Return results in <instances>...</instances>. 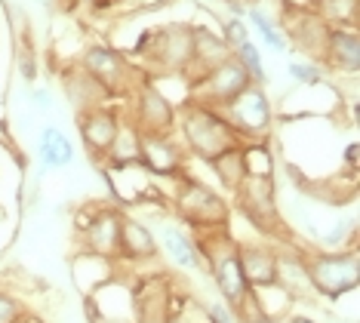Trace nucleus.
<instances>
[{
  "label": "nucleus",
  "instance_id": "f8f14e48",
  "mask_svg": "<svg viewBox=\"0 0 360 323\" xmlns=\"http://www.w3.org/2000/svg\"><path fill=\"white\" fill-rule=\"evenodd\" d=\"M111 136H114V127H111V120H105V118H93L86 123V139H89V145H111Z\"/></svg>",
  "mask_w": 360,
  "mask_h": 323
},
{
  "label": "nucleus",
  "instance_id": "2eb2a0df",
  "mask_svg": "<svg viewBox=\"0 0 360 323\" xmlns=\"http://www.w3.org/2000/svg\"><path fill=\"white\" fill-rule=\"evenodd\" d=\"M240 56H243V62H247V68H250V74H256V77H262V62H259V53H256V46L250 44V40H243L240 46Z\"/></svg>",
  "mask_w": 360,
  "mask_h": 323
},
{
  "label": "nucleus",
  "instance_id": "20e7f679",
  "mask_svg": "<svg viewBox=\"0 0 360 323\" xmlns=\"http://www.w3.org/2000/svg\"><path fill=\"white\" fill-rule=\"evenodd\" d=\"M216 277H219V286H222V293L228 296V299H231V302L240 299L243 286H247V277H243V271H240V262H237V259H225L222 265H219Z\"/></svg>",
  "mask_w": 360,
  "mask_h": 323
},
{
  "label": "nucleus",
  "instance_id": "9b49d317",
  "mask_svg": "<svg viewBox=\"0 0 360 323\" xmlns=\"http://www.w3.org/2000/svg\"><path fill=\"white\" fill-rule=\"evenodd\" d=\"M117 237H120V228H117V222H114L111 215H102V219L93 225V243L102 246V250H108Z\"/></svg>",
  "mask_w": 360,
  "mask_h": 323
},
{
  "label": "nucleus",
  "instance_id": "4468645a",
  "mask_svg": "<svg viewBox=\"0 0 360 323\" xmlns=\"http://www.w3.org/2000/svg\"><path fill=\"white\" fill-rule=\"evenodd\" d=\"M250 19H252V25H256V28L262 31V37L268 40V46L281 53V49H283V37H281V34H277V31H274V25L268 22V19H265V15H262V13H252Z\"/></svg>",
  "mask_w": 360,
  "mask_h": 323
},
{
  "label": "nucleus",
  "instance_id": "f3484780",
  "mask_svg": "<svg viewBox=\"0 0 360 323\" xmlns=\"http://www.w3.org/2000/svg\"><path fill=\"white\" fill-rule=\"evenodd\" d=\"M212 323H231V320H228V311L212 308Z\"/></svg>",
  "mask_w": 360,
  "mask_h": 323
},
{
  "label": "nucleus",
  "instance_id": "f03ea898",
  "mask_svg": "<svg viewBox=\"0 0 360 323\" xmlns=\"http://www.w3.org/2000/svg\"><path fill=\"white\" fill-rule=\"evenodd\" d=\"M40 157H44L46 167H62V163L71 160V142L56 127L44 129V139H40Z\"/></svg>",
  "mask_w": 360,
  "mask_h": 323
},
{
  "label": "nucleus",
  "instance_id": "39448f33",
  "mask_svg": "<svg viewBox=\"0 0 360 323\" xmlns=\"http://www.w3.org/2000/svg\"><path fill=\"white\" fill-rule=\"evenodd\" d=\"M240 271H243V277L256 280V284H265V280H271V274H274V265L265 253H243Z\"/></svg>",
  "mask_w": 360,
  "mask_h": 323
},
{
  "label": "nucleus",
  "instance_id": "7ed1b4c3",
  "mask_svg": "<svg viewBox=\"0 0 360 323\" xmlns=\"http://www.w3.org/2000/svg\"><path fill=\"white\" fill-rule=\"evenodd\" d=\"M237 118L247 120L250 127H262V123L268 120V105L265 99H262V93H256V89H250V93H240V99H237L234 105Z\"/></svg>",
  "mask_w": 360,
  "mask_h": 323
},
{
  "label": "nucleus",
  "instance_id": "1a4fd4ad",
  "mask_svg": "<svg viewBox=\"0 0 360 323\" xmlns=\"http://www.w3.org/2000/svg\"><path fill=\"white\" fill-rule=\"evenodd\" d=\"M333 49H335V59H339L345 68L354 71L357 68V37H351V34H335L333 37Z\"/></svg>",
  "mask_w": 360,
  "mask_h": 323
},
{
  "label": "nucleus",
  "instance_id": "ddd939ff",
  "mask_svg": "<svg viewBox=\"0 0 360 323\" xmlns=\"http://www.w3.org/2000/svg\"><path fill=\"white\" fill-rule=\"evenodd\" d=\"M124 237H127V246H129V250H136V253H151L154 250L151 234H148V231H142L139 225H127Z\"/></svg>",
  "mask_w": 360,
  "mask_h": 323
},
{
  "label": "nucleus",
  "instance_id": "423d86ee",
  "mask_svg": "<svg viewBox=\"0 0 360 323\" xmlns=\"http://www.w3.org/2000/svg\"><path fill=\"white\" fill-rule=\"evenodd\" d=\"M203 123H207V129H200L194 120H191V127H188V132H191V139L198 142V148H200V151H210V145L222 148V142H225L222 127H219L216 120H203Z\"/></svg>",
  "mask_w": 360,
  "mask_h": 323
},
{
  "label": "nucleus",
  "instance_id": "dca6fc26",
  "mask_svg": "<svg viewBox=\"0 0 360 323\" xmlns=\"http://www.w3.org/2000/svg\"><path fill=\"white\" fill-rule=\"evenodd\" d=\"M290 74L299 80H305V84H317V80H321L317 68H308V65H290Z\"/></svg>",
  "mask_w": 360,
  "mask_h": 323
},
{
  "label": "nucleus",
  "instance_id": "0eeeda50",
  "mask_svg": "<svg viewBox=\"0 0 360 323\" xmlns=\"http://www.w3.org/2000/svg\"><path fill=\"white\" fill-rule=\"evenodd\" d=\"M243 80H247L243 68H237V65H225V68H219V74H216V89L222 96L243 93Z\"/></svg>",
  "mask_w": 360,
  "mask_h": 323
},
{
  "label": "nucleus",
  "instance_id": "6e6552de",
  "mask_svg": "<svg viewBox=\"0 0 360 323\" xmlns=\"http://www.w3.org/2000/svg\"><path fill=\"white\" fill-rule=\"evenodd\" d=\"M142 154H145V160H148V167H151V170H158V172H167V170H173V167H176L173 151H169L167 145H160V142H145Z\"/></svg>",
  "mask_w": 360,
  "mask_h": 323
},
{
  "label": "nucleus",
  "instance_id": "f257e3e1",
  "mask_svg": "<svg viewBox=\"0 0 360 323\" xmlns=\"http://www.w3.org/2000/svg\"><path fill=\"white\" fill-rule=\"evenodd\" d=\"M311 274H314L317 286L326 296H335L357 284V262L354 259H321V262H314Z\"/></svg>",
  "mask_w": 360,
  "mask_h": 323
},
{
  "label": "nucleus",
  "instance_id": "9d476101",
  "mask_svg": "<svg viewBox=\"0 0 360 323\" xmlns=\"http://www.w3.org/2000/svg\"><path fill=\"white\" fill-rule=\"evenodd\" d=\"M163 237H167V250L173 253V259L176 262H182V265H194V246L188 243V240L179 234V231L173 228H167L163 231Z\"/></svg>",
  "mask_w": 360,
  "mask_h": 323
}]
</instances>
